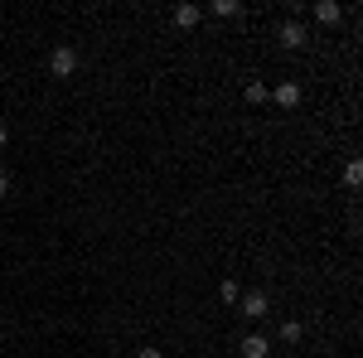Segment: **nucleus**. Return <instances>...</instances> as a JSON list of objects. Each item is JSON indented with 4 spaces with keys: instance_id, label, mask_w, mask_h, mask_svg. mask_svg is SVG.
<instances>
[{
    "instance_id": "39448f33",
    "label": "nucleus",
    "mask_w": 363,
    "mask_h": 358,
    "mask_svg": "<svg viewBox=\"0 0 363 358\" xmlns=\"http://www.w3.org/2000/svg\"><path fill=\"white\" fill-rule=\"evenodd\" d=\"M315 20H320V25H339V20H344V5H339V0H320V5H315Z\"/></svg>"
},
{
    "instance_id": "f8f14e48",
    "label": "nucleus",
    "mask_w": 363,
    "mask_h": 358,
    "mask_svg": "<svg viewBox=\"0 0 363 358\" xmlns=\"http://www.w3.org/2000/svg\"><path fill=\"white\" fill-rule=\"evenodd\" d=\"M218 296H223V305H238V301H242V291H238V281H223V286H218Z\"/></svg>"
},
{
    "instance_id": "ddd939ff",
    "label": "nucleus",
    "mask_w": 363,
    "mask_h": 358,
    "mask_svg": "<svg viewBox=\"0 0 363 358\" xmlns=\"http://www.w3.org/2000/svg\"><path fill=\"white\" fill-rule=\"evenodd\" d=\"M136 358H165L160 349H136Z\"/></svg>"
},
{
    "instance_id": "1a4fd4ad",
    "label": "nucleus",
    "mask_w": 363,
    "mask_h": 358,
    "mask_svg": "<svg viewBox=\"0 0 363 358\" xmlns=\"http://www.w3.org/2000/svg\"><path fill=\"white\" fill-rule=\"evenodd\" d=\"M242 97H247L252 107H262V102H267L272 92H267V83H247V92H242Z\"/></svg>"
},
{
    "instance_id": "9d476101",
    "label": "nucleus",
    "mask_w": 363,
    "mask_h": 358,
    "mask_svg": "<svg viewBox=\"0 0 363 358\" xmlns=\"http://www.w3.org/2000/svg\"><path fill=\"white\" fill-rule=\"evenodd\" d=\"M301 334H306V325H301V320H286V325H281V339H286V344H296Z\"/></svg>"
},
{
    "instance_id": "9b49d317",
    "label": "nucleus",
    "mask_w": 363,
    "mask_h": 358,
    "mask_svg": "<svg viewBox=\"0 0 363 358\" xmlns=\"http://www.w3.org/2000/svg\"><path fill=\"white\" fill-rule=\"evenodd\" d=\"M344 184H349V189H359V184H363V165H359V160H349V169H344Z\"/></svg>"
},
{
    "instance_id": "0eeeda50",
    "label": "nucleus",
    "mask_w": 363,
    "mask_h": 358,
    "mask_svg": "<svg viewBox=\"0 0 363 358\" xmlns=\"http://www.w3.org/2000/svg\"><path fill=\"white\" fill-rule=\"evenodd\" d=\"M199 20H203V10H199V5H174V25H179V29H194Z\"/></svg>"
},
{
    "instance_id": "423d86ee",
    "label": "nucleus",
    "mask_w": 363,
    "mask_h": 358,
    "mask_svg": "<svg viewBox=\"0 0 363 358\" xmlns=\"http://www.w3.org/2000/svg\"><path fill=\"white\" fill-rule=\"evenodd\" d=\"M272 97H277V107H286V111H291V107H301V83H281L277 92H272Z\"/></svg>"
},
{
    "instance_id": "20e7f679",
    "label": "nucleus",
    "mask_w": 363,
    "mask_h": 358,
    "mask_svg": "<svg viewBox=\"0 0 363 358\" xmlns=\"http://www.w3.org/2000/svg\"><path fill=\"white\" fill-rule=\"evenodd\" d=\"M281 44H286V49H306V25H301V20H286V25H281Z\"/></svg>"
},
{
    "instance_id": "f257e3e1",
    "label": "nucleus",
    "mask_w": 363,
    "mask_h": 358,
    "mask_svg": "<svg viewBox=\"0 0 363 358\" xmlns=\"http://www.w3.org/2000/svg\"><path fill=\"white\" fill-rule=\"evenodd\" d=\"M49 73H54V78H73V73H78V49L58 44L54 54H49Z\"/></svg>"
},
{
    "instance_id": "7ed1b4c3",
    "label": "nucleus",
    "mask_w": 363,
    "mask_h": 358,
    "mask_svg": "<svg viewBox=\"0 0 363 358\" xmlns=\"http://www.w3.org/2000/svg\"><path fill=\"white\" fill-rule=\"evenodd\" d=\"M238 349H242V358H267L272 354V339H267V334H247Z\"/></svg>"
},
{
    "instance_id": "4468645a",
    "label": "nucleus",
    "mask_w": 363,
    "mask_h": 358,
    "mask_svg": "<svg viewBox=\"0 0 363 358\" xmlns=\"http://www.w3.org/2000/svg\"><path fill=\"white\" fill-rule=\"evenodd\" d=\"M10 189V174H5V165H0V194Z\"/></svg>"
},
{
    "instance_id": "f03ea898",
    "label": "nucleus",
    "mask_w": 363,
    "mask_h": 358,
    "mask_svg": "<svg viewBox=\"0 0 363 358\" xmlns=\"http://www.w3.org/2000/svg\"><path fill=\"white\" fill-rule=\"evenodd\" d=\"M267 310H272V301H267L262 291H252V296H242V301H238V315H242V320H262Z\"/></svg>"
},
{
    "instance_id": "6e6552de",
    "label": "nucleus",
    "mask_w": 363,
    "mask_h": 358,
    "mask_svg": "<svg viewBox=\"0 0 363 358\" xmlns=\"http://www.w3.org/2000/svg\"><path fill=\"white\" fill-rule=\"evenodd\" d=\"M203 15H213V20H233V15H242V5H238V0H213Z\"/></svg>"
},
{
    "instance_id": "2eb2a0df",
    "label": "nucleus",
    "mask_w": 363,
    "mask_h": 358,
    "mask_svg": "<svg viewBox=\"0 0 363 358\" xmlns=\"http://www.w3.org/2000/svg\"><path fill=\"white\" fill-rule=\"evenodd\" d=\"M5 140H10V126H5V121H0V150H5Z\"/></svg>"
}]
</instances>
